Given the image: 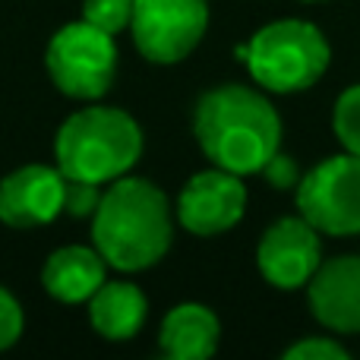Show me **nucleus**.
<instances>
[{"label":"nucleus","mask_w":360,"mask_h":360,"mask_svg":"<svg viewBox=\"0 0 360 360\" xmlns=\"http://www.w3.org/2000/svg\"><path fill=\"white\" fill-rule=\"evenodd\" d=\"M319 231L304 215H288L269 224L256 247L259 275L278 291H300L323 266V240Z\"/></svg>","instance_id":"8"},{"label":"nucleus","mask_w":360,"mask_h":360,"mask_svg":"<svg viewBox=\"0 0 360 360\" xmlns=\"http://www.w3.org/2000/svg\"><path fill=\"white\" fill-rule=\"evenodd\" d=\"M174 212L184 231L196 237H218L234 228L247 212V184L240 174L212 165L184 184Z\"/></svg>","instance_id":"9"},{"label":"nucleus","mask_w":360,"mask_h":360,"mask_svg":"<svg viewBox=\"0 0 360 360\" xmlns=\"http://www.w3.org/2000/svg\"><path fill=\"white\" fill-rule=\"evenodd\" d=\"M101 184L92 180H79V177H67L63 180V212L73 218H89L95 215L101 202Z\"/></svg>","instance_id":"18"},{"label":"nucleus","mask_w":360,"mask_h":360,"mask_svg":"<svg viewBox=\"0 0 360 360\" xmlns=\"http://www.w3.org/2000/svg\"><path fill=\"white\" fill-rule=\"evenodd\" d=\"M281 357L285 360H351V351L332 335H310L288 345L281 351Z\"/></svg>","instance_id":"17"},{"label":"nucleus","mask_w":360,"mask_h":360,"mask_svg":"<svg viewBox=\"0 0 360 360\" xmlns=\"http://www.w3.org/2000/svg\"><path fill=\"white\" fill-rule=\"evenodd\" d=\"M133 6H136V0H86L82 19L108 35H120L133 22Z\"/></svg>","instance_id":"16"},{"label":"nucleus","mask_w":360,"mask_h":360,"mask_svg":"<svg viewBox=\"0 0 360 360\" xmlns=\"http://www.w3.org/2000/svg\"><path fill=\"white\" fill-rule=\"evenodd\" d=\"M332 133L338 146L351 155H360V82L348 86L332 105Z\"/></svg>","instance_id":"15"},{"label":"nucleus","mask_w":360,"mask_h":360,"mask_svg":"<svg viewBox=\"0 0 360 360\" xmlns=\"http://www.w3.org/2000/svg\"><path fill=\"white\" fill-rule=\"evenodd\" d=\"M221 323L205 304H177L162 319L158 345L171 360H205L218 351Z\"/></svg>","instance_id":"14"},{"label":"nucleus","mask_w":360,"mask_h":360,"mask_svg":"<svg viewBox=\"0 0 360 360\" xmlns=\"http://www.w3.org/2000/svg\"><path fill=\"white\" fill-rule=\"evenodd\" d=\"M262 177H266V184L272 186V190H297L300 184V168H297V158L288 155V152H275L272 158L266 162V168L259 171Z\"/></svg>","instance_id":"20"},{"label":"nucleus","mask_w":360,"mask_h":360,"mask_svg":"<svg viewBox=\"0 0 360 360\" xmlns=\"http://www.w3.org/2000/svg\"><path fill=\"white\" fill-rule=\"evenodd\" d=\"M63 177L60 168L25 165L0 180V221L29 231L51 224L63 212Z\"/></svg>","instance_id":"11"},{"label":"nucleus","mask_w":360,"mask_h":360,"mask_svg":"<svg viewBox=\"0 0 360 360\" xmlns=\"http://www.w3.org/2000/svg\"><path fill=\"white\" fill-rule=\"evenodd\" d=\"M304 4H316V0H304Z\"/></svg>","instance_id":"21"},{"label":"nucleus","mask_w":360,"mask_h":360,"mask_svg":"<svg viewBox=\"0 0 360 360\" xmlns=\"http://www.w3.org/2000/svg\"><path fill=\"white\" fill-rule=\"evenodd\" d=\"M149 316V297L133 281H105L89 297V323L108 342H130Z\"/></svg>","instance_id":"13"},{"label":"nucleus","mask_w":360,"mask_h":360,"mask_svg":"<svg viewBox=\"0 0 360 360\" xmlns=\"http://www.w3.org/2000/svg\"><path fill=\"white\" fill-rule=\"evenodd\" d=\"M105 256L95 247H60L41 269V285L60 304H89L105 285Z\"/></svg>","instance_id":"12"},{"label":"nucleus","mask_w":360,"mask_h":360,"mask_svg":"<svg viewBox=\"0 0 360 360\" xmlns=\"http://www.w3.org/2000/svg\"><path fill=\"white\" fill-rule=\"evenodd\" d=\"M44 67L67 98L98 101L117 76V44L114 35L95 29L86 19L70 22L48 41Z\"/></svg>","instance_id":"5"},{"label":"nucleus","mask_w":360,"mask_h":360,"mask_svg":"<svg viewBox=\"0 0 360 360\" xmlns=\"http://www.w3.org/2000/svg\"><path fill=\"white\" fill-rule=\"evenodd\" d=\"M237 57L262 92L297 95L326 76L332 44L310 19H275L256 29V35L237 48Z\"/></svg>","instance_id":"4"},{"label":"nucleus","mask_w":360,"mask_h":360,"mask_svg":"<svg viewBox=\"0 0 360 360\" xmlns=\"http://www.w3.org/2000/svg\"><path fill=\"white\" fill-rule=\"evenodd\" d=\"M143 155V130L124 108H82L70 114L54 139V158L63 177L114 184L130 174Z\"/></svg>","instance_id":"3"},{"label":"nucleus","mask_w":360,"mask_h":360,"mask_svg":"<svg viewBox=\"0 0 360 360\" xmlns=\"http://www.w3.org/2000/svg\"><path fill=\"white\" fill-rule=\"evenodd\" d=\"M193 136L215 168L247 177L281 149V117L262 89L224 82L199 95Z\"/></svg>","instance_id":"1"},{"label":"nucleus","mask_w":360,"mask_h":360,"mask_svg":"<svg viewBox=\"0 0 360 360\" xmlns=\"http://www.w3.org/2000/svg\"><path fill=\"white\" fill-rule=\"evenodd\" d=\"M209 29L205 0H136L133 6V44L149 63H180L199 48Z\"/></svg>","instance_id":"7"},{"label":"nucleus","mask_w":360,"mask_h":360,"mask_svg":"<svg viewBox=\"0 0 360 360\" xmlns=\"http://www.w3.org/2000/svg\"><path fill=\"white\" fill-rule=\"evenodd\" d=\"M297 212L326 237H360V155L338 152L300 177Z\"/></svg>","instance_id":"6"},{"label":"nucleus","mask_w":360,"mask_h":360,"mask_svg":"<svg viewBox=\"0 0 360 360\" xmlns=\"http://www.w3.org/2000/svg\"><path fill=\"white\" fill-rule=\"evenodd\" d=\"M174 240L171 202L152 180L117 177L92 215V247L117 272H143L162 262Z\"/></svg>","instance_id":"2"},{"label":"nucleus","mask_w":360,"mask_h":360,"mask_svg":"<svg viewBox=\"0 0 360 360\" xmlns=\"http://www.w3.org/2000/svg\"><path fill=\"white\" fill-rule=\"evenodd\" d=\"M307 307L310 316L332 335H357L360 332V256L345 253L323 259L307 281Z\"/></svg>","instance_id":"10"},{"label":"nucleus","mask_w":360,"mask_h":360,"mask_svg":"<svg viewBox=\"0 0 360 360\" xmlns=\"http://www.w3.org/2000/svg\"><path fill=\"white\" fill-rule=\"evenodd\" d=\"M22 329H25L22 307H19V300L0 285V351L13 348V345L19 342V335H22Z\"/></svg>","instance_id":"19"}]
</instances>
